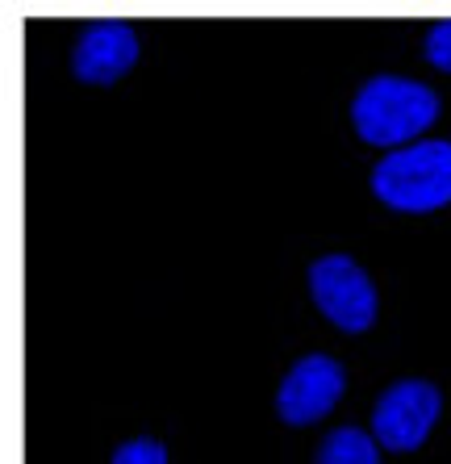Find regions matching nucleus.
<instances>
[{
  "instance_id": "1",
  "label": "nucleus",
  "mask_w": 451,
  "mask_h": 464,
  "mask_svg": "<svg viewBox=\"0 0 451 464\" xmlns=\"http://www.w3.org/2000/svg\"><path fill=\"white\" fill-rule=\"evenodd\" d=\"M439 118V97L427 84L406 76H376L355 92L351 121L372 147H409L430 121Z\"/></svg>"
},
{
  "instance_id": "2",
  "label": "nucleus",
  "mask_w": 451,
  "mask_h": 464,
  "mask_svg": "<svg viewBox=\"0 0 451 464\" xmlns=\"http://www.w3.org/2000/svg\"><path fill=\"white\" fill-rule=\"evenodd\" d=\"M372 193L401 214H430L451 206V142L422 139L389 151L372 172Z\"/></svg>"
},
{
  "instance_id": "3",
  "label": "nucleus",
  "mask_w": 451,
  "mask_h": 464,
  "mask_svg": "<svg viewBox=\"0 0 451 464\" xmlns=\"http://www.w3.org/2000/svg\"><path fill=\"white\" fill-rule=\"evenodd\" d=\"M310 293L313 305L331 318L339 331L360 335L376 323V289L351 256H322L310 264Z\"/></svg>"
},
{
  "instance_id": "4",
  "label": "nucleus",
  "mask_w": 451,
  "mask_h": 464,
  "mask_svg": "<svg viewBox=\"0 0 451 464\" xmlns=\"http://www.w3.org/2000/svg\"><path fill=\"white\" fill-rule=\"evenodd\" d=\"M439 406H443V398L430 381L409 377V381L389 385L372 411L376 440L385 443L389 452H414V448H422V440H427L435 419H439Z\"/></svg>"
},
{
  "instance_id": "5",
  "label": "nucleus",
  "mask_w": 451,
  "mask_h": 464,
  "mask_svg": "<svg viewBox=\"0 0 451 464\" xmlns=\"http://www.w3.org/2000/svg\"><path fill=\"white\" fill-rule=\"evenodd\" d=\"M343 385H347V372L339 360L331 356H305L293 364V372L284 377L276 393V411L280 419L289 427H305V422H318L322 414H331L343 398Z\"/></svg>"
},
{
  "instance_id": "6",
  "label": "nucleus",
  "mask_w": 451,
  "mask_h": 464,
  "mask_svg": "<svg viewBox=\"0 0 451 464\" xmlns=\"http://www.w3.org/2000/svg\"><path fill=\"white\" fill-rule=\"evenodd\" d=\"M139 63V38L126 22H97L80 34L72 51V72L84 84H113Z\"/></svg>"
},
{
  "instance_id": "7",
  "label": "nucleus",
  "mask_w": 451,
  "mask_h": 464,
  "mask_svg": "<svg viewBox=\"0 0 451 464\" xmlns=\"http://www.w3.org/2000/svg\"><path fill=\"white\" fill-rule=\"evenodd\" d=\"M318 464H380V456H376V443L368 431H360V427H339V431H331L322 440Z\"/></svg>"
},
{
  "instance_id": "8",
  "label": "nucleus",
  "mask_w": 451,
  "mask_h": 464,
  "mask_svg": "<svg viewBox=\"0 0 451 464\" xmlns=\"http://www.w3.org/2000/svg\"><path fill=\"white\" fill-rule=\"evenodd\" d=\"M113 464H168V448L159 440H130L113 452Z\"/></svg>"
},
{
  "instance_id": "9",
  "label": "nucleus",
  "mask_w": 451,
  "mask_h": 464,
  "mask_svg": "<svg viewBox=\"0 0 451 464\" xmlns=\"http://www.w3.org/2000/svg\"><path fill=\"white\" fill-rule=\"evenodd\" d=\"M422 51H427V59L439 67V72H451V17H447V22H435V25H430Z\"/></svg>"
}]
</instances>
